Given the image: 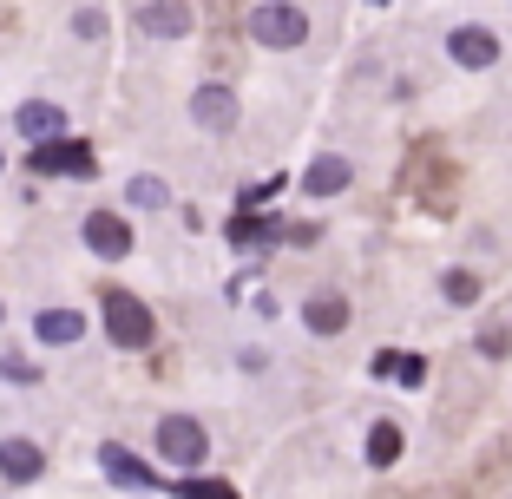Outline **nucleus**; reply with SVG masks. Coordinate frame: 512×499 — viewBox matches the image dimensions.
<instances>
[{
    "instance_id": "nucleus-8",
    "label": "nucleus",
    "mask_w": 512,
    "mask_h": 499,
    "mask_svg": "<svg viewBox=\"0 0 512 499\" xmlns=\"http://www.w3.org/2000/svg\"><path fill=\"white\" fill-rule=\"evenodd\" d=\"M191 119L204 125V132H230V125H237V92L230 86H197L191 92Z\"/></svg>"
},
{
    "instance_id": "nucleus-2",
    "label": "nucleus",
    "mask_w": 512,
    "mask_h": 499,
    "mask_svg": "<svg viewBox=\"0 0 512 499\" xmlns=\"http://www.w3.org/2000/svg\"><path fill=\"white\" fill-rule=\"evenodd\" d=\"M106 335L119 348H151V335H158V322H151V309L138 303V296H125V289H112L106 296Z\"/></svg>"
},
{
    "instance_id": "nucleus-12",
    "label": "nucleus",
    "mask_w": 512,
    "mask_h": 499,
    "mask_svg": "<svg viewBox=\"0 0 512 499\" xmlns=\"http://www.w3.org/2000/svg\"><path fill=\"white\" fill-rule=\"evenodd\" d=\"M33 329H40L46 348H73L79 335H86V316H79V309H40V322H33Z\"/></svg>"
},
{
    "instance_id": "nucleus-23",
    "label": "nucleus",
    "mask_w": 512,
    "mask_h": 499,
    "mask_svg": "<svg viewBox=\"0 0 512 499\" xmlns=\"http://www.w3.org/2000/svg\"><path fill=\"white\" fill-rule=\"evenodd\" d=\"M506 342H512L506 329H486V335H480V355H506Z\"/></svg>"
},
{
    "instance_id": "nucleus-6",
    "label": "nucleus",
    "mask_w": 512,
    "mask_h": 499,
    "mask_svg": "<svg viewBox=\"0 0 512 499\" xmlns=\"http://www.w3.org/2000/svg\"><path fill=\"white\" fill-rule=\"evenodd\" d=\"M447 53H453V66H467V73H486V66L499 60V40L486 27H453L447 33Z\"/></svg>"
},
{
    "instance_id": "nucleus-9",
    "label": "nucleus",
    "mask_w": 512,
    "mask_h": 499,
    "mask_svg": "<svg viewBox=\"0 0 512 499\" xmlns=\"http://www.w3.org/2000/svg\"><path fill=\"white\" fill-rule=\"evenodd\" d=\"M138 27H145L151 40H184V33H191V7H184V0H145V7H138Z\"/></svg>"
},
{
    "instance_id": "nucleus-18",
    "label": "nucleus",
    "mask_w": 512,
    "mask_h": 499,
    "mask_svg": "<svg viewBox=\"0 0 512 499\" xmlns=\"http://www.w3.org/2000/svg\"><path fill=\"white\" fill-rule=\"evenodd\" d=\"M178 499H237L224 480H178Z\"/></svg>"
},
{
    "instance_id": "nucleus-14",
    "label": "nucleus",
    "mask_w": 512,
    "mask_h": 499,
    "mask_svg": "<svg viewBox=\"0 0 512 499\" xmlns=\"http://www.w3.org/2000/svg\"><path fill=\"white\" fill-rule=\"evenodd\" d=\"M99 460H106V473H112V480H125V486H158V473H151L138 454H125V447H106Z\"/></svg>"
},
{
    "instance_id": "nucleus-17",
    "label": "nucleus",
    "mask_w": 512,
    "mask_h": 499,
    "mask_svg": "<svg viewBox=\"0 0 512 499\" xmlns=\"http://www.w3.org/2000/svg\"><path fill=\"white\" fill-rule=\"evenodd\" d=\"M440 296H447V303H480V276L473 270H447L440 276Z\"/></svg>"
},
{
    "instance_id": "nucleus-11",
    "label": "nucleus",
    "mask_w": 512,
    "mask_h": 499,
    "mask_svg": "<svg viewBox=\"0 0 512 499\" xmlns=\"http://www.w3.org/2000/svg\"><path fill=\"white\" fill-rule=\"evenodd\" d=\"M302 322H309L316 335H342L348 329V303L335 296V289H316V296L302 303Z\"/></svg>"
},
{
    "instance_id": "nucleus-10",
    "label": "nucleus",
    "mask_w": 512,
    "mask_h": 499,
    "mask_svg": "<svg viewBox=\"0 0 512 499\" xmlns=\"http://www.w3.org/2000/svg\"><path fill=\"white\" fill-rule=\"evenodd\" d=\"M40 473H46V454L33 440H0V480L27 486V480H40Z\"/></svg>"
},
{
    "instance_id": "nucleus-15",
    "label": "nucleus",
    "mask_w": 512,
    "mask_h": 499,
    "mask_svg": "<svg viewBox=\"0 0 512 499\" xmlns=\"http://www.w3.org/2000/svg\"><path fill=\"white\" fill-rule=\"evenodd\" d=\"M368 460H375V467H394V460H401V427L394 421L368 427Z\"/></svg>"
},
{
    "instance_id": "nucleus-19",
    "label": "nucleus",
    "mask_w": 512,
    "mask_h": 499,
    "mask_svg": "<svg viewBox=\"0 0 512 499\" xmlns=\"http://www.w3.org/2000/svg\"><path fill=\"white\" fill-rule=\"evenodd\" d=\"M276 237V224H256V217H237L230 224V243H270Z\"/></svg>"
},
{
    "instance_id": "nucleus-22",
    "label": "nucleus",
    "mask_w": 512,
    "mask_h": 499,
    "mask_svg": "<svg viewBox=\"0 0 512 499\" xmlns=\"http://www.w3.org/2000/svg\"><path fill=\"white\" fill-rule=\"evenodd\" d=\"M0 375H7V381H40V368H33V362H14V355H7V362H0Z\"/></svg>"
},
{
    "instance_id": "nucleus-20",
    "label": "nucleus",
    "mask_w": 512,
    "mask_h": 499,
    "mask_svg": "<svg viewBox=\"0 0 512 499\" xmlns=\"http://www.w3.org/2000/svg\"><path fill=\"white\" fill-rule=\"evenodd\" d=\"M73 33H79V40H106V14H99V7H79Z\"/></svg>"
},
{
    "instance_id": "nucleus-5",
    "label": "nucleus",
    "mask_w": 512,
    "mask_h": 499,
    "mask_svg": "<svg viewBox=\"0 0 512 499\" xmlns=\"http://www.w3.org/2000/svg\"><path fill=\"white\" fill-rule=\"evenodd\" d=\"M79 237H86V250H92V257H106V263L132 257V224H125L119 211H92L86 224H79Z\"/></svg>"
},
{
    "instance_id": "nucleus-4",
    "label": "nucleus",
    "mask_w": 512,
    "mask_h": 499,
    "mask_svg": "<svg viewBox=\"0 0 512 499\" xmlns=\"http://www.w3.org/2000/svg\"><path fill=\"white\" fill-rule=\"evenodd\" d=\"M33 171L40 178H92V145H79V138H46V145H33Z\"/></svg>"
},
{
    "instance_id": "nucleus-16",
    "label": "nucleus",
    "mask_w": 512,
    "mask_h": 499,
    "mask_svg": "<svg viewBox=\"0 0 512 499\" xmlns=\"http://www.w3.org/2000/svg\"><path fill=\"white\" fill-rule=\"evenodd\" d=\"M125 197H132L138 211H165V204H171V184L165 178H132V184H125Z\"/></svg>"
},
{
    "instance_id": "nucleus-13",
    "label": "nucleus",
    "mask_w": 512,
    "mask_h": 499,
    "mask_svg": "<svg viewBox=\"0 0 512 499\" xmlns=\"http://www.w3.org/2000/svg\"><path fill=\"white\" fill-rule=\"evenodd\" d=\"M348 158H316V165L302 171V197H335V191H348Z\"/></svg>"
},
{
    "instance_id": "nucleus-7",
    "label": "nucleus",
    "mask_w": 512,
    "mask_h": 499,
    "mask_svg": "<svg viewBox=\"0 0 512 499\" xmlns=\"http://www.w3.org/2000/svg\"><path fill=\"white\" fill-rule=\"evenodd\" d=\"M14 132L33 138V145H46V138H66V106H53V99H27V106L14 112Z\"/></svg>"
},
{
    "instance_id": "nucleus-21",
    "label": "nucleus",
    "mask_w": 512,
    "mask_h": 499,
    "mask_svg": "<svg viewBox=\"0 0 512 499\" xmlns=\"http://www.w3.org/2000/svg\"><path fill=\"white\" fill-rule=\"evenodd\" d=\"M394 381H407V388H421V381H427V362H421V355H401V368H394Z\"/></svg>"
},
{
    "instance_id": "nucleus-24",
    "label": "nucleus",
    "mask_w": 512,
    "mask_h": 499,
    "mask_svg": "<svg viewBox=\"0 0 512 499\" xmlns=\"http://www.w3.org/2000/svg\"><path fill=\"white\" fill-rule=\"evenodd\" d=\"M375 7H388V0H375Z\"/></svg>"
},
{
    "instance_id": "nucleus-3",
    "label": "nucleus",
    "mask_w": 512,
    "mask_h": 499,
    "mask_svg": "<svg viewBox=\"0 0 512 499\" xmlns=\"http://www.w3.org/2000/svg\"><path fill=\"white\" fill-rule=\"evenodd\" d=\"M158 454H165L171 467H197V460L211 454V440H204V427H197L191 414H165V421H158Z\"/></svg>"
},
{
    "instance_id": "nucleus-1",
    "label": "nucleus",
    "mask_w": 512,
    "mask_h": 499,
    "mask_svg": "<svg viewBox=\"0 0 512 499\" xmlns=\"http://www.w3.org/2000/svg\"><path fill=\"white\" fill-rule=\"evenodd\" d=\"M250 40L289 53V46L309 40V14H302V7H289V0H270V7H256V14H250Z\"/></svg>"
},
{
    "instance_id": "nucleus-25",
    "label": "nucleus",
    "mask_w": 512,
    "mask_h": 499,
    "mask_svg": "<svg viewBox=\"0 0 512 499\" xmlns=\"http://www.w3.org/2000/svg\"><path fill=\"white\" fill-rule=\"evenodd\" d=\"M0 316H7V309H0Z\"/></svg>"
}]
</instances>
